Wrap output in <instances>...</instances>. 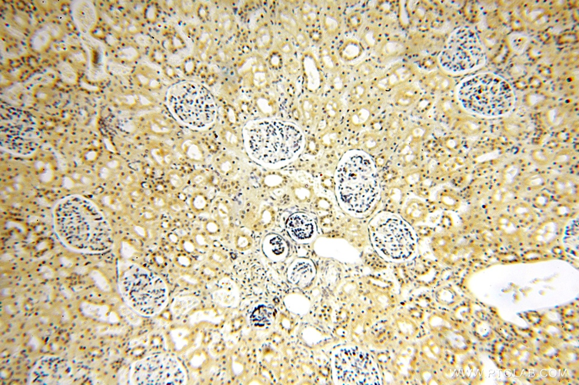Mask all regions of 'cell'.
<instances>
[{
	"instance_id": "1f68e13d",
	"label": "cell",
	"mask_w": 579,
	"mask_h": 385,
	"mask_svg": "<svg viewBox=\"0 0 579 385\" xmlns=\"http://www.w3.org/2000/svg\"><path fill=\"white\" fill-rule=\"evenodd\" d=\"M534 202L538 207L545 208L550 204V196L546 193L540 194L534 198Z\"/></svg>"
},
{
	"instance_id": "ac0fdd59",
	"label": "cell",
	"mask_w": 579,
	"mask_h": 385,
	"mask_svg": "<svg viewBox=\"0 0 579 385\" xmlns=\"http://www.w3.org/2000/svg\"><path fill=\"white\" fill-rule=\"evenodd\" d=\"M513 214L516 221L525 226H530L536 222V214L527 205H516L513 209Z\"/></svg>"
},
{
	"instance_id": "836d02e7",
	"label": "cell",
	"mask_w": 579,
	"mask_h": 385,
	"mask_svg": "<svg viewBox=\"0 0 579 385\" xmlns=\"http://www.w3.org/2000/svg\"><path fill=\"white\" fill-rule=\"evenodd\" d=\"M131 198L135 202H142L145 198L144 192L142 190L135 189L131 192Z\"/></svg>"
},
{
	"instance_id": "4316f807",
	"label": "cell",
	"mask_w": 579,
	"mask_h": 385,
	"mask_svg": "<svg viewBox=\"0 0 579 385\" xmlns=\"http://www.w3.org/2000/svg\"><path fill=\"white\" fill-rule=\"evenodd\" d=\"M219 224L215 219H209L204 225V230L207 235L217 236L220 233Z\"/></svg>"
},
{
	"instance_id": "5b68a950",
	"label": "cell",
	"mask_w": 579,
	"mask_h": 385,
	"mask_svg": "<svg viewBox=\"0 0 579 385\" xmlns=\"http://www.w3.org/2000/svg\"><path fill=\"white\" fill-rule=\"evenodd\" d=\"M368 233L373 249L385 260L404 261L416 254V233L398 214L390 212L376 214L368 224Z\"/></svg>"
},
{
	"instance_id": "7c38bea8",
	"label": "cell",
	"mask_w": 579,
	"mask_h": 385,
	"mask_svg": "<svg viewBox=\"0 0 579 385\" xmlns=\"http://www.w3.org/2000/svg\"><path fill=\"white\" fill-rule=\"evenodd\" d=\"M561 225L554 219L547 220L540 224L532 235L534 244L545 247L551 245L558 239L561 233Z\"/></svg>"
},
{
	"instance_id": "83f0119b",
	"label": "cell",
	"mask_w": 579,
	"mask_h": 385,
	"mask_svg": "<svg viewBox=\"0 0 579 385\" xmlns=\"http://www.w3.org/2000/svg\"><path fill=\"white\" fill-rule=\"evenodd\" d=\"M206 234L195 233L193 234L192 239L198 248L207 249L209 246V240Z\"/></svg>"
},
{
	"instance_id": "7402d4cb",
	"label": "cell",
	"mask_w": 579,
	"mask_h": 385,
	"mask_svg": "<svg viewBox=\"0 0 579 385\" xmlns=\"http://www.w3.org/2000/svg\"><path fill=\"white\" fill-rule=\"evenodd\" d=\"M167 183L171 189L178 190L183 188L185 185V178L180 173L172 172L167 176Z\"/></svg>"
},
{
	"instance_id": "277c9868",
	"label": "cell",
	"mask_w": 579,
	"mask_h": 385,
	"mask_svg": "<svg viewBox=\"0 0 579 385\" xmlns=\"http://www.w3.org/2000/svg\"><path fill=\"white\" fill-rule=\"evenodd\" d=\"M457 97L467 111L489 117L510 113L515 104V93L508 82L490 73L473 75L463 80Z\"/></svg>"
},
{
	"instance_id": "30bf717a",
	"label": "cell",
	"mask_w": 579,
	"mask_h": 385,
	"mask_svg": "<svg viewBox=\"0 0 579 385\" xmlns=\"http://www.w3.org/2000/svg\"><path fill=\"white\" fill-rule=\"evenodd\" d=\"M335 376L341 384H378V367L371 356L356 347L340 350L333 361Z\"/></svg>"
},
{
	"instance_id": "3957f363",
	"label": "cell",
	"mask_w": 579,
	"mask_h": 385,
	"mask_svg": "<svg viewBox=\"0 0 579 385\" xmlns=\"http://www.w3.org/2000/svg\"><path fill=\"white\" fill-rule=\"evenodd\" d=\"M244 143L249 156L256 163L278 168L299 156L305 146V136L293 123L260 119L248 124L244 130Z\"/></svg>"
},
{
	"instance_id": "8992f818",
	"label": "cell",
	"mask_w": 579,
	"mask_h": 385,
	"mask_svg": "<svg viewBox=\"0 0 579 385\" xmlns=\"http://www.w3.org/2000/svg\"><path fill=\"white\" fill-rule=\"evenodd\" d=\"M119 288L127 303L140 315L153 316L166 307V285L155 274L140 267H127L119 277Z\"/></svg>"
},
{
	"instance_id": "d6a6232c",
	"label": "cell",
	"mask_w": 579,
	"mask_h": 385,
	"mask_svg": "<svg viewBox=\"0 0 579 385\" xmlns=\"http://www.w3.org/2000/svg\"><path fill=\"white\" fill-rule=\"evenodd\" d=\"M151 204L157 210H162L167 206L166 200L161 195H154L151 197Z\"/></svg>"
},
{
	"instance_id": "d6986e66",
	"label": "cell",
	"mask_w": 579,
	"mask_h": 385,
	"mask_svg": "<svg viewBox=\"0 0 579 385\" xmlns=\"http://www.w3.org/2000/svg\"><path fill=\"white\" fill-rule=\"evenodd\" d=\"M209 206L207 196L202 192H196L190 199V206L193 211L196 213H205Z\"/></svg>"
},
{
	"instance_id": "5bb4252c",
	"label": "cell",
	"mask_w": 579,
	"mask_h": 385,
	"mask_svg": "<svg viewBox=\"0 0 579 385\" xmlns=\"http://www.w3.org/2000/svg\"><path fill=\"white\" fill-rule=\"evenodd\" d=\"M274 316L272 307L261 305L256 307L252 311L250 321L252 325L258 328H262L271 325Z\"/></svg>"
},
{
	"instance_id": "52a82bcc",
	"label": "cell",
	"mask_w": 579,
	"mask_h": 385,
	"mask_svg": "<svg viewBox=\"0 0 579 385\" xmlns=\"http://www.w3.org/2000/svg\"><path fill=\"white\" fill-rule=\"evenodd\" d=\"M167 102L175 117L191 127L206 128L216 118V106L211 93L196 82H181L171 87Z\"/></svg>"
},
{
	"instance_id": "9c48e42d",
	"label": "cell",
	"mask_w": 579,
	"mask_h": 385,
	"mask_svg": "<svg viewBox=\"0 0 579 385\" xmlns=\"http://www.w3.org/2000/svg\"><path fill=\"white\" fill-rule=\"evenodd\" d=\"M132 384H185L186 373L177 359L168 354H158L134 363L130 373Z\"/></svg>"
},
{
	"instance_id": "d590c367",
	"label": "cell",
	"mask_w": 579,
	"mask_h": 385,
	"mask_svg": "<svg viewBox=\"0 0 579 385\" xmlns=\"http://www.w3.org/2000/svg\"><path fill=\"white\" fill-rule=\"evenodd\" d=\"M169 208L170 209L171 211L176 213L180 212L182 210V208H183V206H182L181 203L178 202H173L172 204H171L170 206H169Z\"/></svg>"
},
{
	"instance_id": "44dd1931",
	"label": "cell",
	"mask_w": 579,
	"mask_h": 385,
	"mask_svg": "<svg viewBox=\"0 0 579 385\" xmlns=\"http://www.w3.org/2000/svg\"><path fill=\"white\" fill-rule=\"evenodd\" d=\"M272 33L267 26H263L259 29L256 34V45L259 48L268 47L271 42Z\"/></svg>"
},
{
	"instance_id": "7a4b0ae2",
	"label": "cell",
	"mask_w": 579,
	"mask_h": 385,
	"mask_svg": "<svg viewBox=\"0 0 579 385\" xmlns=\"http://www.w3.org/2000/svg\"><path fill=\"white\" fill-rule=\"evenodd\" d=\"M335 192L343 210L356 217L370 213L380 197L377 170L372 158L360 150L347 152L335 173Z\"/></svg>"
},
{
	"instance_id": "4fadbf2b",
	"label": "cell",
	"mask_w": 579,
	"mask_h": 385,
	"mask_svg": "<svg viewBox=\"0 0 579 385\" xmlns=\"http://www.w3.org/2000/svg\"><path fill=\"white\" fill-rule=\"evenodd\" d=\"M315 275V267L311 261L306 259L296 260L290 267L288 272L290 281L298 287H305L311 282Z\"/></svg>"
},
{
	"instance_id": "6da1fadb",
	"label": "cell",
	"mask_w": 579,
	"mask_h": 385,
	"mask_svg": "<svg viewBox=\"0 0 579 385\" xmlns=\"http://www.w3.org/2000/svg\"><path fill=\"white\" fill-rule=\"evenodd\" d=\"M54 232L68 248L85 253H101L113 244L112 229L98 208L80 195L60 200L52 212Z\"/></svg>"
},
{
	"instance_id": "2e32d148",
	"label": "cell",
	"mask_w": 579,
	"mask_h": 385,
	"mask_svg": "<svg viewBox=\"0 0 579 385\" xmlns=\"http://www.w3.org/2000/svg\"><path fill=\"white\" fill-rule=\"evenodd\" d=\"M264 250L273 257H279L285 254L287 245L284 239L278 235L272 234L267 236L264 241Z\"/></svg>"
},
{
	"instance_id": "e0dca14e",
	"label": "cell",
	"mask_w": 579,
	"mask_h": 385,
	"mask_svg": "<svg viewBox=\"0 0 579 385\" xmlns=\"http://www.w3.org/2000/svg\"><path fill=\"white\" fill-rule=\"evenodd\" d=\"M497 226L502 234L507 238L514 239L521 235V229L515 219L509 216L500 217L497 221Z\"/></svg>"
},
{
	"instance_id": "4dcf8cb0",
	"label": "cell",
	"mask_w": 579,
	"mask_h": 385,
	"mask_svg": "<svg viewBox=\"0 0 579 385\" xmlns=\"http://www.w3.org/2000/svg\"><path fill=\"white\" fill-rule=\"evenodd\" d=\"M156 213L150 208H143L140 212V218L145 222H150L155 220Z\"/></svg>"
},
{
	"instance_id": "e575fe53",
	"label": "cell",
	"mask_w": 579,
	"mask_h": 385,
	"mask_svg": "<svg viewBox=\"0 0 579 385\" xmlns=\"http://www.w3.org/2000/svg\"><path fill=\"white\" fill-rule=\"evenodd\" d=\"M167 238L170 243L172 244L176 245L179 243V239L178 236L176 235L175 234L169 233L167 235Z\"/></svg>"
},
{
	"instance_id": "484cf974",
	"label": "cell",
	"mask_w": 579,
	"mask_h": 385,
	"mask_svg": "<svg viewBox=\"0 0 579 385\" xmlns=\"http://www.w3.org/2000/svg\"><path fill=\"white\" fill-rule=\"evenodd\" d=\"M555 189L559 193L569 195L575 190V184L571 183L569 180H559L556 183Z\"/></svg>"
},
{
	"instance_id": "f546056e",
	"label": "cell",
	"mask_w": 579,
	"mask_h": 385,
	"mask_svg": "<svg viewBox=\"0 0 579 385\" xmlns=\"http://www.w3.org/2000/svg\"><path fill=\"white\" fill-rule=\"evenodd\" d=\"M325 26L328 31L333 32L337 30L338 23L335 16L332 14L325 15L324 18Z\"/></svg>"
},
{
	"instance_id": "ffe728a7",
	"label": "cell",
	"mask_w": 579,
	"mask_h": 385,
	"mask_svg": "<svg viewBox=\"0 0 579 385\" xmlns=\"http://www.w3.org/2000/svg\"><path fill=\"white\" fill-rule=\"evenodd\" d=\"M213 215L215 220L222 225L225 226L228 217V210L227 206L223 201H216L213 206Z\"/></svg>"
},
{
	"instance_id": "cb8c5ba5",
	"label": "cell",
	"mask_w": 579,
	"mask_h": 385,
	"mask_svg": "<svg viewBox=\"0 0 579 385\" xmlns=\"http://www.w3.org/2000/svg\"><path fill=\"white\" fill-rule=\"evenodd\" d=\"M361 51V47L358 43L351 42L347 43L344 47L342 53L345 58L351 59L359 56Z\"/></svg>"
},
{
	"instance_id": "603a6c76",
	"label": "cell",
	"mask_w": 579,
	"mask_h": 385,
	"mask_svg": "<svg viewBox=\"0 0 579 385\" xmlns=\"http://www.w3.org/2000/svg\"><path fill=\"white\" fill-rule=\"evenodd\" d=\"M193 186L197 189H203L210 183V177L203 172H197L192 175L191 178Z\"/></svg>"
},
{
	"instance_id": "9a60e30c",
	"label": "cell",
	"mask_w": 579,
	"mask_h": 385,
	"mask_svg": "<svg viewBox=\"0 0 579 385\" xmlns=\"http://www.w3.org/2000/svg\"><path fill=\"white\" fill-rule=\"evenodd\" d=\"M181 151L189 160L202 163L206 158L205 149L197 141L186 140L181 146Z\"/></svg>"
},
{
	"instance_id": "d4e9b609",
	"label": "cell",
	"mask_w": 579,
	"mask_h": 385,
	"mask_svg": "<svg viewBox=\"0 0 579 385\" xmlns=\"http://www.w3.org/2000/svg\"><path fill=\"white\" fill-rule=\"evenodd\" d=\"M302 17L308 25L312 24L317 18V10L316 8L310 4H306L302 10Z\"/></svg>"
},
{
	"instance_id": "f1b7e54d",
	"label": "cell",
	"mask_w": 579,
	"mask_h": 385,
	"mask_svg": "<svg viewBox=\"0 0 579 385\" xmlns=\"http://www.w3.org/2000/svg\"><path fill=\"white\" fill-rule=\"evenodd\" d=\"M179 246L182 249L187 253H192L195 251L197 247L193 239L185 237L179 242Z\"/></svg>"
},
{
	"instance_id": "8d00e7d4",
	"label": "cell",
	"mask_w": 579,
	"mask_h": 385,
	"mask_svg": "<svg viewBox=\"0 0 579 385\" xmlns=\"http://www.w3.org/2000/svg\"><path fill=\"white\" fill-rule=\"evenodd\" d=\"M306 72H307L308 78H310V76L312 75L311 73L310 72V71H308L307 70H306ZM319 73H320V72H319V71H318L317 68L315 71H313V74H314L320 75Z\"/></svg>"
},
{
	"instance_id": "8fae6325",
	"label": "cell",
	"mask_w": 579,
	"mask_h": 385,
	"mask_svg": "<svg viewBox=\"0 0 579 385\" xmlns=\"http://www.w3.org/2000/svg\"><path fill=\"white\" fill-rule=\"evenodd\" d=\"M286 227L291 237L297 241L310 240L316 234L315 222L306 213L292 214L287 221Z\"/></svg>"
},
{
	"instance_id": "ba28073f",
	"label": "cell",
	"mask_w": 579,
	"mask_h": 385,
	"mask_svg": "<svg viewBox=\"0 0 579 385\" xmlns=\"http://www.w3.org/2000/svg\"><path fill=\"white\" fill-rule=\"evenodd\" d=\"M486 60L481 38L475 30L468 27H461L451 34L440 57L443 68L453 73L479 68Z\"/></svg>"
}]
</instances>
